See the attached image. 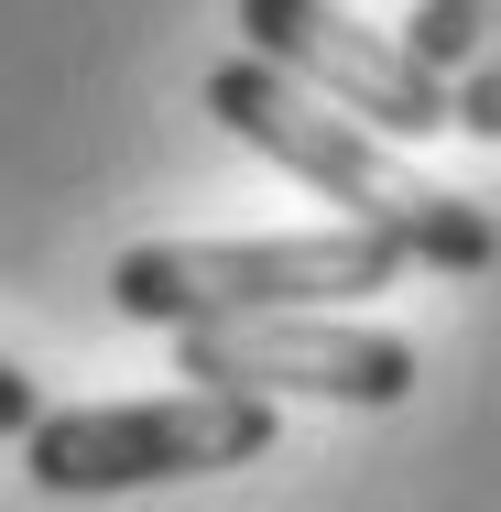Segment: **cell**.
Listing matches in <instances>:
<instances>
[{
    "mask_svg": "<svg viewBox=\"0 0 501 512\" xmlns=\"http://www.w3.org/2000/svg\"><path fill=\"white\" fill-rule=\"evenodd\" d=\"M207 120L218 131H240L251 153H273L284 175H305L327 207H349L360 229H382L403 262H425V273H491L501 262V218L480 197H458V186H425L403 153H382V131L360 120V109L316 99L305 77H284L273 55H229V66H207Z\"/></svg>",
    "mask_w": 501,
    "mask_h": 512,
    "instance_id": "1",
    "label": "cell"
},
{
    "mask_svg": "<svg viewBox=\"0 0 501 512\" xmlns=\"http://www.w3.org/2000/svg\"><path fill=\"white\" fill-rule=\"evenodd\" d=\"M403 262L382 229H284V240H142L109 262V306L131 327H197L251 306H338V295H393Z\"/></svg>",
    "mask_w": 501,
    "mask_h": 512,
    "instance_id": "2",
    "label": "cell"
},
{
    "mask_svg": "<svg viewBox=\"0 0 501 512\" xmlns=\"http://www.w3.org/2000/svg\"><path fill=\"white\" fill-rule=\"evenodd\" d=\"M273 447V393L240 382H186V393H142V404H66L22 425V480L33 491H142V480H197L240 469Z\"/></svg>",
    "mask_w": 501,
    "mask_h": 512,
    "instance_id": "3",
    "label": "cell"
},
{
    "mask_svg": "<svg viewBox=\"0 0 501 512\" xmlns=\"http://www.w3.org/2000/svg\"><path fill=\"white\" fill-rule=\"evenodd\" d=\"M175 382H240V393H316V404L382 414L414 393V338L371 316H305V306H251V316H197L175 327Z\"/></svg>",
    "mask_w": 501,
    "mask_h": 512,
    "instance_id": "4",
    "label": "cell"
},
{
    "mask_svg": "<svg viewBox=\"0 0 501 512\" xmlns=\"http://www.w3.org/2000/svg\"><path fill=\"white\" fill-rule=\"evenodd\" d=\"M240 44L273 55L284 77H305L316 99L360 109L371 131H458V77L425 66L403 33L360 22L349 0H240Z\"/></svg>",
    "mask_w": 501,
    "mask_h": 512,
    "instance_id": "5",
    "label": "cell"
},
{
    "mask_svg": "<svg viewBox=\"0 0 501 512\" xmlns=\"http://www.w3.org/2000/svg\"><path fill=\"white\" fill-rule=\"evenodd\" d=\"M491 33H501V0H414V22H403V44H414L425 66H447V77H458Z\"/></svg>",
    "mask_w": 501,
    "mask_h": 512,
    "instance_id": "6",
    "label": "cell"
},
{
    "mask_svg": "<svg viewBox=\"0 0 501 512\" xmlns=\"http://www.w3.org/2000/svg\"><path fill=\"white\" fill-rule=\"evenodd\" d=\"M458 131H469V142H501V33L458 66Z\"/></svg>",
    "mask_w": 501,
    "mask_h": 512,
    "instance_id": "7",
    "label": "cell"
},
{
    "mask_svg": "<svg viewBox=\"0 0 501 512\" xmlns=\"http://www.w3.org/2000/svg\"><path fill=\"white\" fill-rule=\"evenodd\" d=\"M33 414H44V393H33V371H22V360H0V436H22Z\"/></svg>",
    "mask_w": 501,
    "mask_h": 512,
    "instance_id": "8",
    "label": "cell"
}]
</instances>
